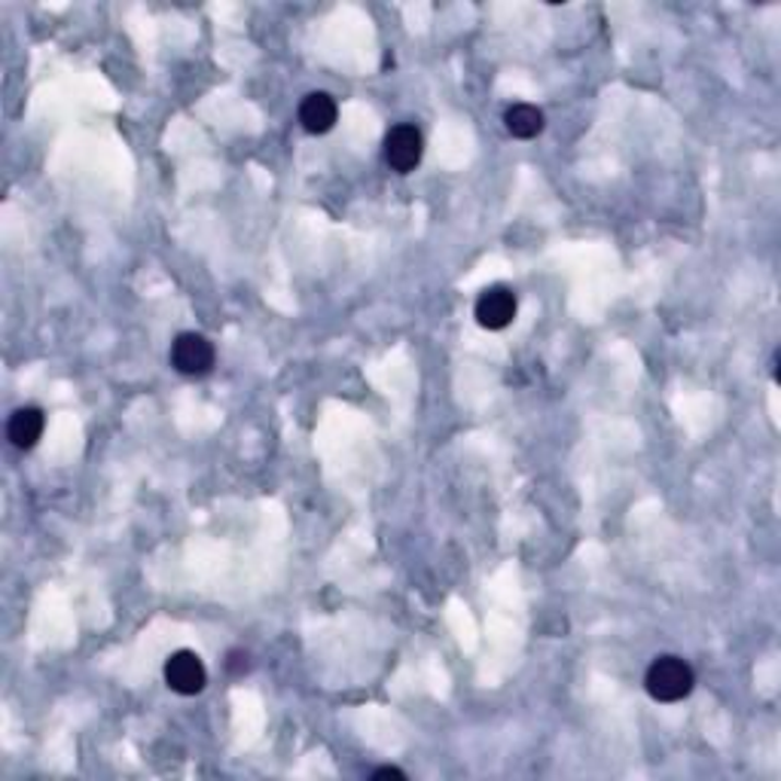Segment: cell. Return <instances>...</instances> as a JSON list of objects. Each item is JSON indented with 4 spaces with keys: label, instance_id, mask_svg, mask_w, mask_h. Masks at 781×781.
<instances>
[{
    "label": "cell",
    "instance_id": "cell-1",
    "mask_svg": "<svg viewBox=\"0 0 781 781\" xmlns=\"http://www.w3.org/2000/svg\"><path fill=\"white\" fill-rule=\"evenodd\" d=\"M696 675L681 656H656L644 675V687L656 702H681L694 694Z\"/></svg>",
    "mask_w": 781,
    "mask_h": 781
},
{
    "label": "cell",
    "instance_id": "cell-2",
    "mask_svg": "<svg viewBox=\"0 0 781 781\" xmlns=\"http://www.w3.org/2000/svg\"><path fill=\"white\" fill-rule=\"evenodd\" d=\"M165 684L177 696H196L205 690L208 668L196 650H177L165 660Z\"/></svg>",
    "mask_w": 781,
    "mask_h": 781
},
{
    "label": "cell",
    "instance_id": "cell-3",
    "mask_svg": "<svg viewBox=\"0 0 781 781\" xmlns=\"http://www.w3.org/2000/svg\"><path fill=\"white\" fill-rule=\"evenodd\" d=\"M422 153H425V141H422V132L403 122V126H394L388 138H384V163L391 165L398 175H410L415 171V165L422 163Z\"/></svg>",
    "mask_w": 781,
    "mask_h": 781
},
{
    "label": "cell",
    "instance_id": "cell-4",
    "mask_svg": "<svg viewBox=\"0 0 781 781\" xmlns=\"http://www.w3.org/2000/svg\"><path fill=\"white\" fill-rule=\"evenodd\" d=\"M171 367L184 376H205L214 367V345L202 333H180L171 342Z\"/></svg>",
    "mask_w": 781,
    "mask_h": 781
},
{
    "label": "cell",
    "instance_id": "cell-5",
    "mask_svg": "<svg viewBox=\"0 0 781 781\" xmlns=\"http://www.w3.org/2000/svg\"><path fill=\"white\" fill-rule=\"evenodd\" d=\"M517 309V294H513L510 287L498 284V287L483 291L480 299H476V321H480V327H486V330H504V327L513 324Z\"/></svg>",
    "mask_w": 781,
    "mask_h": 781
},
{
    "label": "cell",
    "instance_id": "cell-6",
    "mask_svg": "<svg viewBox=\"0 0 781 781\" xmlns=\"http://www.w3.org/2000/svg\"><path fill=\"white\" fill-rule=\"evenodd\" d=\"M340 119V107L327 92H311L299 104V122L309 134H327Z\"/></svg>",
    "mask_w": 781,
    "mask_h": 781
},
{
    "label": "cell",
    "instance_id": "cell-7",
    "mask_svg": "<svg viewBox=\"0 0 781 781\" xmlns=\"http://www.w3.org/2000/svg\"><path fill=\"white\" fill-rule=\"evenodd\" d=\"M46 418L37 406H22L10 415V425H7V437L13 442L15 449H34L37 440L44 437Z\"/></svg>",
    "mask_w": 781,
    "mask_h": 781
},
{
    "label": "cell",
    "instance_id": "cell-8",
    "mask_svg": "<svg viewBox=\"0 0 781 781\" xmlns=\"http://www.w3.org/2000/svg\"><path fill=\"white\" fill-rule=\"evenodd\" d=\"M504 122H507V132L513 134V138H522V141L537 138V134L544 132V114L534 104H513L504 114Z\"/></svg>",
    "mask_w": 781,
    "mask_h": 781
},
{
    "label": "cell",
    "instance_id": "cell-9",
    "mask_svg": "<svg viewBox=\"0 0 781 781\" xmlns=\"http://www.w3.org/2000/svg\"><path fill=\"white\" fill-rule=\"evenodd\" d=\"M372 779H406V772H400L398 767H382L376 769V776Z\"/></svg>",
    "mask_w": 781,
    "mask_h": 781
}]
</instances>
